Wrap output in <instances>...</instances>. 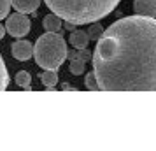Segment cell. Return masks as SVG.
Returning a JSON list of instances; mask_svg holds the SVG:
<instances>
[{
	"label": "cell",
	"mask_w": 156,
	"mask_h": 151,
	"mask_svg": "<svg viewBox=\"0 0 156 151\" xmlns=\"http://www.w3.org/2000/svg\"><path fill=\"white\" fill-rule=\"evenodd\" d=\"M44 28H46V32H60V28H62V18L56 16L55 13L44 16Z\"/></svg>",
	"instance_id": "cell-10"
},
{
	"label": "cell",
	"mask_w": 156,
	"mask_h": 151,
	"mask_svg": "<svg viewBox=\"0 0 156 151\" xmlns=\"http://www.w3.org/2000/svg\"><path fill=\"white\" fill-rule=\"evenodd\" d=\"M11 53L16 60L20 62H27L34 56V44H30L28 41H18V42L12 44L11 48Z\"/></svg>",
	"instance_id": "cell-5"
},
{
	"label": "cell",
	"mask_w": 156,
	"mask_h": 151,
	"mask_svg": "<svg viewBox=\"0 0 156 151\" xmlns=\"http://www.w3.org/2000/svg\"><path fill=\"white\" fill-rule=\"evenodd\" d=\"M30 28H32V23H30V18L23 13H18L16 11L14 14L7 16V21H5V30L7 34H11L16 39H23V37L30 34Z\"/></svg>",
	"instance_id": "cell-4"
},
{
	"label": "cell",
	"mask_w": 156,
	"mask_h": 151,
	"mask_svg": "<svg viewBox=\"0 0 156 151\" xmlns=\"http://www.w3.org/2000/svg\"><path fill=\"white\" fill-rule=\"evenodd\" d=\"M12 7L11 5V0H0V20L7 18L9 16V9Z\"/></svg>",
	"instance_id": "cell-16"
},
{
	"label": "cell",
	"mask_w": 156,
	"mask_h": 151,
	"mask_svg": "<svg viewBox=\"0 0 156 151\" xmlns=\"http://www.w3.org/2000/svg\"><path fill=\"white\" fill-rule=\"evenodd\" d=\"M11 5L23 14H30V13H35L39 5H41V0H11Z\"/></svg>",
	"instance_id": "cell-7"
},
{
	"label": "cell",
	"mask_w": 156,
	"mask_h": 151,
	"mask_svg": "<svg viewBox=\"0 0 156 151\" xmlns=\"http://www.w3.org/2000/svg\"><path fill=\"white\" fill-rule=\"evenodd\" d=\"M70 44L76 49H84V48H88V44H90L88 32H83V30H74V32H70Z\"/></svg>",
	"instance_id": "cell-8"
},
{
	"label": "cell",
	"mask_w": 156,
	"mask_h": 151,
	"mask_svg": "<svg viewBox=\"0 0 156 151\" xmlns=\"http://www.w3.org/2000/svg\"><path fill=\"white\" fill-rule=\"evenodd\" d=\"M133 11L135 14L156 18V0H135Z\"/></svg>",
	"instance_id": "cell-6"
},
{
	"label": "cell",
	"mask_w": 156,
	"mask_h": 151,
	"mask_svg": "<svg viewBox=\"0 0 156 151\" xmlns=\"http://www.w3.org/2000/svg\"><path fill=\"white\" fill-rule=\"evenodd\" d=\"M77 56L81 58V60H84V62H90L93 58V55L88 51V48H84V49H79V53H77Z\"/></svg>",
	"instance_id": "cell-17"
},
{
	"label": "cell",
	"mask_w": 156,
	"mask_h": 151,
	"mask_svg": "<svg viewBox=\"0 0 156 151\" xmlns=\"http://www.w3.org/2000/svg\"><path fill=\"white\" fill-rule=\"evenodd\" d=\"M91 62L100 92H156V18L114 21L97 41Z\"/></svg>",
	"instance_id": "cell-1"
},
{
	"label": "cell",
	"mask_w": 156,
	"mask_h": 151,
	"mask_svg": "<svg viewBox=\"0 0 156 151\" xmlns=\"http://www.w3.org/2000/svg\"><path fill=\"white\" fill-rule=\"evenodd\" d=\"M5 32H7V30H5V27H2V25H0V41L4 39V35H5Z\"/></svg>",
	"instance_id": "cell-19"
},
{
	"label": "cell",
	"mask_w": 156,
	"mask_h": 151,
	"mask_svg": "<svg viewBox=\"0 0 156 151\" xmlns=\"http://www.w3.org/2000/svg\"><path fill=\"white\" fill-rule=\"evenodd\" d=\"M63 90H65V92H70V90H72V92H76V88H72L70 84H63Z\"/></svg>",
	"instance_id": "cell-20"
},
{
	"label": "cell",
	"mask_w": 156,
	"mask_h": 151,
	"mask_svg": "<svg viewBox=\"0 0 156 151\" xmlns=\"http://www.w3.org/2000/svg\"><path fill=\"white\" fill-rule=\"evenodd\" d=\"M121 0H44V4L65 21L74 25L95 23L109 16Z\"/></svg>",
	"instance_id": "cell-2"
},
{
	"label": "cell",
	"mask_w": 156,
	"mask_h": 151,
	"mask_svg": "<svg viewBox=\"0 0 156 151\" xmlns=\"http://www.w3.org/2000/svg\"><path fill=\"white\" fill-rule=\"evenodd\" d=\"M67 42L56 32H48L34 44V56L44 70H58L67 60Z\"/></svg>",
	"instance_id": "cell-3"
},
{
	"label": "cell",
	"mask_w": 156,
	"mask_h": 151,
	"mask_svg": "<svg viewBox=\"0 0 156 151\" xmlns=\"http://www.w3.org/2000/svg\"><path fill=\"white\" fill-rule=\"evenodd\" d=\"M86 88H88V90H91V92H97V90H100V88H98V81H97V76H95V72H90V74H86Z\"/></svg>",
	"instance_id": "cell-15"
},
{
	"label": "cell",
	"mask_w": 156,
	"mask_h": 151,
	"mask_svg": "<svg viewBox=\"0 0 156 151\" xmlns=\"http://www.w3.org/2000/svg\"><path fill=\"white\" fill-rule=\"evenodd\" d=\"M104 34V28H102V25L98 21H95L91 25V28L88 30V35H90V41H98L100 37Z\"/></svg>",
	"instance_id": "cell-14"
},
{
	"label": "cell",
	"mask_w": 156,
	"mask_h": 151,
	"mask_svg": "<svg viewBox=\"0 0 156 151\" xmlns=\"http://www.w3.org/2000/svg\"><path fill=\"white\" fill-rule=\"evenodd\" d=\"M76 27H77V25H74V23H70V21H65V28L69 30V32H74Z\"/></svg>",
	"instance_id": "cell-18"
},
{
	"label": "cell",
	"mask_w": 156,
	"mask_h": 151,
	"mask_svg": "<svg viewBox=\"0 0 156 151\" xmlns=\"http://www.w3.org/2000/svg\"><path fill=\"white\" fill-rule=\"evenodd\" d=\"M30 83H32V74L27 70H20L16 74V84L18 86H21L23 90H27V92H32V86H30Z\"/></svg>",
	"instance_id": "cell-12"
},
{
	"label": "cell",
	"mask_w": 156,
	"mask_h": 151,
	"mask_svg": "<svg viewBox=\"0 0 156 151\" xmlns=\"http://www.w3.org/2000/svg\"><path fill=\"white\" fill-rule=\"evenodd\" d=\"M39 79H41V83L46 88H55L58 84V72L56 70H44L39 76Z\"/></svg>",
	"instance_id": "cell-11"
},
{
	"label": "cell",
	"mask_w": 156,
	"mask_h": 151,
	"mask_svg": "<svg viewBox=\"0 0 156 151\" xmlns=\"http://www.w3.org/2000/svg\"><path fill=\"white\" fill-rule=\"evenodd\" d=\"M67 58L70 60V72L74 76H81V74H84V65L86 62L84 60H81L77 56V53H67Z\"/></svg>",
	"instance_id": "cell-9"
},
{
	"label": "cell",
	"mask_w": 156,
	"mask_h": 151,
	"mask_svg": "<svg viewBox=\"0 0 156 151\" xmlns=\"http://www.w3.org/2000/svg\"><path fill=\"white\" fill-rule=\"evenodd\" d=\"M9 86V74H7V67L4 63V58L0 56V92H5Z\"/></svg>",
	"instance_id": "cell-13"
}]
</instances>
